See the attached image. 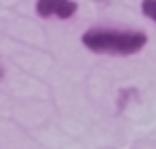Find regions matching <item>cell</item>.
Returning a JSON list of instances; mask_svg holds the SVG:
<instances>
[{
	"label": "cell",
	"mask_w": 156,
	"mask_h": 149,
	"mask_svg": "<svg viewBox=\"0 0 156 149\" xmlns=\"http://www.w3.org/2000/svg\"><path fill=\"white\" fill-rule=\"evenodd\" d=\"M81 44L97 55L128 57L136 55L147 44V35L143 31H119V29H88L81 35Z\"/></svg>",
	"instance_id": "cell-1"
},
{
	"label": "cell",
	"mask_w": 156,
	"mask_h": 149,
	"mask_svg": "<svg viewBox=\"0 0 156 149\" xmlns=\"http://www.w3.org/2000/svg\"><path fill=\"white\" fill-rule=\"evenodd\" d=\"M35 13L44 20H70L77 13L75 0H37Z\"/></svg>",
	"instance_id": "cell-2"
},
{
	"label": "cell",
	"mask_w": 156,
	"mask_h": 149,
	"mask_svg": "<svg viewBox=\"0 0 156 149\" xmlns=\"http://www.w3.org/2000/svg\"><path fill=\"white\" fill-rule=\"evenodd\" d=\"M141 11L145 18H150L156 24V0H141Z\"/></svg>",
	"instance_id": "cell-3"
},
{
	"label": "cell",
	"mask_w": 156,
	"mask_h": 149,
	"mask_svg": "<svg viewBox=\"0 0 156 149\" xmlns=\"http://www.w3.org/2000/svg\"><path fill=\"white\" fill-rule=\"evenodd\" d=\"M2 77H5V68H2V66H0V79H2Z\"/></svg>",
	"instance_id": "cell-4"
}]
</instances>
